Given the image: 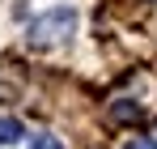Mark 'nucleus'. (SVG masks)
Wrapping results in <instances>:
<instances>
[{
  "label": "nucleus",
  "instance_id": "7ed1b4c3",
  "mask_svg": "<svg viewBox=\"0 0 157 149\" xmlns=\"http://www.w3.org/2000/svg\"><path fill=\"white\" fill-rule=\"evenodd\" d=\"M13 141H21V124L9 119V115H0V145H13Z\"/></svg>",
  "mask_w": 157,
  "mask_h": 149
},
{
  "label": "nucleus",
  "instance_id": "20e7f679",
  "mask_svg": "<svg viewBox=\"0 0 157 149\" xmlns=\"http://www.w3.org/2000/svg\"><path fill=\"white\" fill-rule=\"evenodd\" d=\"M30 149H64V141H59V136H34Z\"/></svg>",
  "mask_w": 157,
  "mask_h": 149
},
{
  "label": "nucleus",
  "instance_id": "39448f33",
  "mask_svg": "<svg viewBox=\"0 0 157 149\" xmlns=\"http://www.w3.org/2000/svg\"><path fill=\"white\" fill-rule=\"evenodd\" d=\"M128 149H157V141H149V136H136Z\"/></svg>",
  "mask_w": 157,
  "mask_h": 149
},
{
  "label": "nucleus",
  "instance_id": "f257e3e1",
  "mask_svg": "<svg viewBox=\"0 0 157 149\" xmlns=\"http://www.w3.org/2000/svg\"><path fill=\"white\" fill-rule=\"evenodd\" d=\"M72 26H77V13L64 4V9H51V13H43V17H34L26 38L34 47H55V43H64V38L72 34Z\"/></svg>",
  "mask_w": 157,
  "mask_h": 149
},
{
  "label": "nucleus",
  "instance_id": "f03ea898",
  "mask_svg": "<svg viewBox=\"0 0 157 149\" xmlns=\"http://www.w3.org/2000/svg\"><path fill=\"white\" fill-rule=\"evenodd\" d=\"M110 119H115V124H140V107H136L132 98H119L115 107H110Z\"/></svg>",
  "mask_w": 157,
  "mask_h": 149
}]
</instances>
